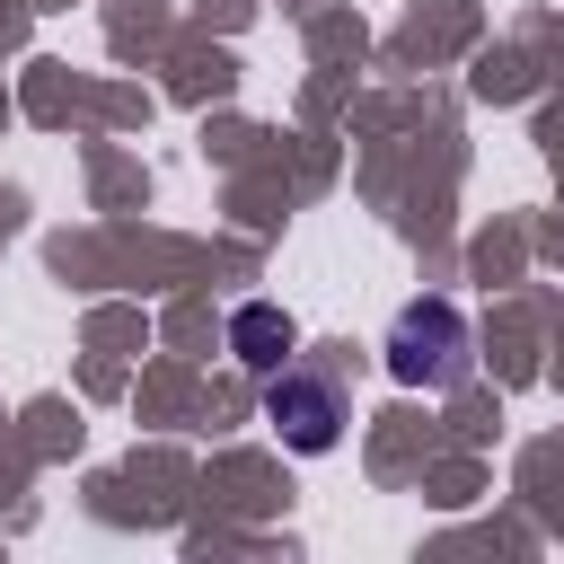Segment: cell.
<instances>
[{"instance_id": "obj_1", "label": "cell", "mask_w": 564, "mask_h": 564, "mask_svg": "<svg viewBox=\"0 0 564 564\" xmlns=\"http://www.w3.org/2000/svg\"><path fill=\"white\" fill-rule=\"evenodd\" d=\"M467 352H476V335H467L458 300H405L388 326V379L397 388H458Z\"/></svg>"}, {"instance_id": "obj_2", "label": "cell", "mask_w": 564, "mask_h": 564, "mask_svg": "<svg viewBox=\"0 0 564 564\" xmlns=\"http://www.w3.org/2000/svg\"><path fill=\"white\" fill-rule=\"evenodd\" d=\"M264 423L282 432V449H300V458H326L335 441H344V388L326 379V370H300V361H282V370H264Z\"/></svg>"}, {"instance_id": "obj_3", "label": "cell", "mask_w": 564, "mask_h": 564, "mask_svg": "<svg viewBox=\"0 0 564 564\" xmlns=\"http://www.w3.org/2000/svg\"><path fill=\"white\" fill-rule=\"evenodd\" d=\"M291 344H300L291 308H273V300H238V308H229V352H238L247 370H282Z\"/></svg>"}]
</instances>
